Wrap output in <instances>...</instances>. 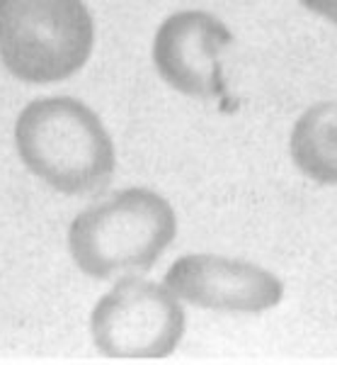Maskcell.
<instances>
[{
  "label": "cell",
  "mask_w": 337,
  "mask_h": 365,
  "mask_svg": "<svg viewBox=\"0 0 337 365\" xmlns=\"http://www.w3.org/2000/svg\"><path fill=\"white\" fill-rule=\"evenodd\" d=\"M29 173L66 195H95L114 175V144L100 117L75 98L29 103L15 125Z\"/></svg>",
  "instance_id": "1"
},
{
  "label": "cell",
  "mask_w": 337,
  "mask_h": 365,
  "mask_svg": "<svg viewBox=\"0 0 337 365\" xmlns=\"http://www.w3.org/2000/svg\"><path fill=\"white\" fill-rule=\"evenodd\" d=\"M177 232L175 210L146 187H129L82 210L68 229V249L90 278L153 268Z\"/></svg>",
  "instance_id": "2"
},
{
  "label": "cell",
  "mask_w": 337,
  "mask_h": 365,
  "mask_svg": "<svg viewBox=\"0 0 337 365\" xmlns=\"http://www.w3.org/2000/svg\"><path fill=\"white\" fill-rule=\"evenodd\" d=\"M95 42L82 0H0V58L27 83H56L85 66Z\"/></svg>",
  "instance_id": "3"
},
{
  "label": "cell",
  "mask_w": 337,
  "mask_h": 365,
  "mask_svg": "<svg viewBox=\"0 0 337 365\" xmlns=\"http://www.w3.org/2000/svg\"><path fill=\"white\" fill-rule=\"evenodd\" d=\"M90 329L109 358H163L185 334V312L168 285L124 278L95 304Z\"/></svg>",
  "instance_id": "4"
},
{
  "label": "cell",
  "mask_w": 337,
  "mask_h": 365,
  "mask_svg": "<svg viewBox=\"0 0 337 365\" xmlns=\"http://www.w3.org/2000/svg\"><path fill=\"white\" fill-rule=\"evenodd\" d=\"M233 34L221 20L202 10L175 13L158 27L153 61L168 86L189 98H221V56Z\"/></svg>",
  "instance_id": "5"
},
{
  "label": "cell",
  "mask_w": 337,
  "mask_h": 365,
  "mask_svg": "<svg viewBox=\"0 0 337 365\" xmlns=\"http://www.w3.org/2000/svg\"><path fill=\"white\" fill-rule=\"evenodd\" d=\"M165 285L189 304L235 314L267 312L284 297L282 280L269 270L214 253L177 258L165 275Z\"/></svg>",
  "instance_id": "6"
},
{
  "label": "cell",
  "mask_w": 337,
  "mask_h": 365,
  "mask_svg": "<svg viewBox=\"0 0 337 365\" xmlns=\"http://www.w3.org/2000/svg\"><path fill=\"white\" fill-rule=\"evenodd\" d=\"M291 158L306 178L337 185V103L313 105L291 134Z\"/></svg>",
  "instance_id": "7"
},
{
  "label": "cell",
  "mask_w": 337,
  "mask_h": 365,
  "mask_svg": "<svg viewBox=\"0 0 337 365\" xmlns=\"http://www.w3.org/2000/svg\"><path fill=\"white\" fill-rule=\"evenodd\" d=\"M311 13L325 17V20L335 22L337 25V0H301Z\"/></svg>",
  "instance_id": "8"
}]
</instances>
